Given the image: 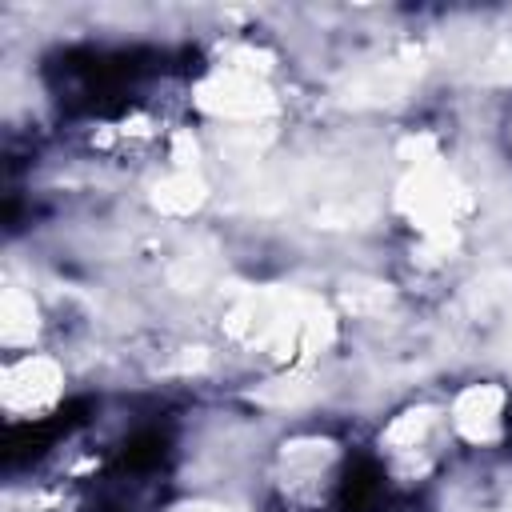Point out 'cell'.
I'll use <instances>...</instances> for the list:
<instances>
[{
	"instance_id": "cell-2",
	"label": "cell",
	"mask_w": 512,
	"mask_h": 512,
	"mask_svg": "<svg viewBox=\"0 0 512 512\" xmlns=\"http://www.w3.org/2000/svg\"><path fill=\"white\" fill-rule=\"evenodd\" d=\"M8 428H44L56 420V412L68 400V372L64 364L44 348H16L4 360V384H0Z\"/></svg>"
},
{
	"instance_id": "cell-1",
	"label": "cell",
	"mask_w": 512,
	"mask_h": 512,
	"mask_svg": "<svg viewBox=\"0 0 512 512\" xmlns=\"http://www.w3.org/2000/svg\"><path fill=\"white\" fill-rule=\"evenodd\" d=\"M256 468L276 512H344L356 488V452L328 424L280 432Z\"/></svg>"
}]
</instances>
